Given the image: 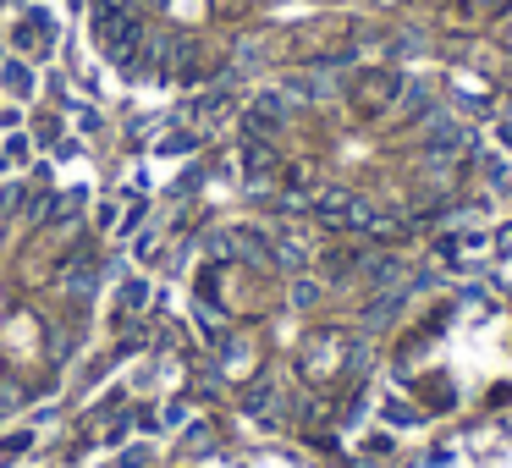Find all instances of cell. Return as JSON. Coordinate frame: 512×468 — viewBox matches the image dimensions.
I'll use <instances>...</instances> for the list:
<instances>
[{"instance_id": "obj_1", "label": "cell", "mask_w": 512, "mask_h": 468, "mask_svg": "<svg viewBox=\"0 0 512 468\" xmlns=\"http://www.w3.org/2000/svg\"><path fill=\"white\" fill-rule=\"evenodd\" d=\"M419 468H512V430L507 424H474L435 457H424Z\"/></svg>"}, {"instance_id": "obj_2", "label": "cell", "mask_w": 512, "mask_h": 468, "mask_svg": "<svg viewBox=\"0 0 512 468\" xmlns=\"http://www.w3.org/2000/svg\"><path fill=\"white\" fill-rule=\"evenodd\" d=\"M12 45L23 50V56H50V45H56V17H50L45 6H34V12L12 28Z\"/></svg>"}, {"instance_id": "obj_3", "label": "cell", "mask_w": 512, "mask_h": 468, "mask_svg": "<svg viewBox=\"0 0 512 468\" xmlns=\"http://www.w3.org/2000/svg\"><path fill=\"white\" fill-rule=\"evenodd\" d=\"M0 83H6L12 100H28V94H34V72H28V61H17V56L0 67Z\"/></svg>"}, {"instance_id": "obj_4", "label": "cell", "mask_w": 512, "mask_h": 468, "mask_svg": "<svg viewBox=\"0 0 512 468\" xmlns=\"http://www.w3.org/2000/svg\"><path fill=\"white\" fill-rule=\"evenodd\" d=\"M28 155H34L28 133H12V138H6V149H0V166H28Z\"/></svg>"}, {"instance_id": "obj_5", "label": "cell", "mask_w": 512, "mask_h": 468, "mask_svg": "<svg viewBox=\"0 0 512 468\" xmlns=\"http://www.w3.org/2000/svg\"><path fill=\"white\" fill-rule=\"evenodd\" d=\"M144 303H149V281H144V276H138V281H127V287H122V314L144 309Z\"/></svg>"}, {"instance_id": "obj_6", "label": "cell", "mask_w": 512, "mask_h": 468, "mask_svg": "<svg viewBox=\"0 0 512 468\" xmlns=\"http://www.w3.org/2000/svg\"><path fill=\"white\" fill-rule=\"evenodd\" d=\"M28 441H34V435H28V430H23V435H12V441L0 446V457H6V463H12V457H17V452H23V446H28Z\"/></svg>"}, {"instance_id": "obj_7", "label": "cell", "mask_w": 512, "mask_h": 468, "mask_svg": "<svg viewBox=\"0 0 512 468\" xmlns=\"http://www.w3.org/2000/svg\"><path fill=\"white\" fill-rule=\"evenodd\" d=\"M144 463H149V446H127L122 468H144Z\"/></svg>"}, {"instance_id": "obj_8", "label": "cell", "mask_w": 512, "mask_h": 468, "mask_svg": "<svg viewBox=\"0 0 512 468\" xmlns=\"http://www.w3.org/2000/svg\"><path fill=\"white\" fill-rule=\"evenodd\" d=\"M0 111H6V105H0Z\"/></svg>"}]
</instances>
